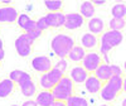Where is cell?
Here are the masks:
<instances>
[{"instance_id":"d6986e66","label":"cell","mask_w":126,"mask_h":106,"mask_svg":"<svg viewBox=\"0 0 126 106\" xmlns=\"http://www.w3.org/2000/svg\"><path fill=\"white\" fill-rule=\"evenodd\" d=\"M98 46V37L94 35L90 32L85 33L81 37V47H83L85 49H94Z\"/></svg>"},{"instance_id":"3957f363","label":"cell","mask_w":126,"mask_h":106,"mask_svg":"<svg viewBox=\"0 0 126 106\" xmlns=\"http://www.w3.org/2000/svg\"><path fill=\"white\" fill-rule=\"evenodd\" d=\"M122 92V77L112 76L107 82L103 83V86L100 91V96L103 101H115L119 95Z\"/></svg>"},{"instance_id":"277c9868","label":"cell","mask_w":126,"mask_h":106,"mask_svg":"<svg viewBox=\"0 0 126 106\" xmlns=\"http://www.w3.org/2000/svg\"><path fill=\"white\" fill-rule=\"evenodd\" d=\"M52 93L58 101H67L71 96L75 95V82L68 76H63V78L56 85L52 90Z\"/></svg>"},{"instance_id":"f1b7e54d","label":"cell","mask_w":126,"mask_h":106,"mask_svg":"<svg viewBox=\"0 0 126 106\" xmlns=\"http://www.w3.org/2000/svg\"><path fill=\"white\" fill-rule=\"evenodd\" d=\"M42 33H43V32H42V30H39L38 28H34V29H32L30 32H28L27 34H28V35H29V37H30L32 39H33V40L35 42V40H37V39H38V38H39V37L42 35Z\"/></svg>"},{"instance_id":"603a6c76","label":"cell","mask_w":126,"mask_h":106,"mask_svg":"<svg viewBox=\"0 0 126 106\" xmlns=\"http://www.w3.org/2000/svg\"><path fill=\"white\" fill-rule=\"evenodd\" d=\"M111 15L115 19H126V4L117 3L111 8Z\"/></svg>"},{"instance_id":"7402d4cb","label":"cell","mask_w":126,"mask_h":106,"mask_svg":"<svg viewBox=\"0 0 126 106\" xmlns=\"http://www.w3.org/2000/svg\"><path fill=\"white\" fill-rule=\"evenodd\" d=\"M96 13V8L93 6L92 1H83L79 5V14L85 19H92Z\"/></svg>"},{"instance_id":"5bb4252c","label":"cell","mask_w":126,"mask_h":106,"mask_svg":"<svg viewBox=\"0 0 126 106\" xmlns=\"http://www.w3.org/2000/svg\"><path fill=\"white\" fill-rule=\"evenodd\" d=\"M56 101L52 91H47V90H42L39 92H37L35 95V102L38 104V106H52L53 102Z\"/></svg>"},{"instance_id":"7c38bea8","label":"cell","mask_w":126,"mask_h":106,"mask_svg":"<svg viewBox=\"0 0 126 106\" xmlns=\"http://www.w3.org/2000/svg\"><path fill=\"white\" fill-rule=\"evenodd\" d=\"M47 23L49 28H62L64 27L66 22V14H63L62 12H56V13H47L44 15Z\"/></svg>"},{"instance_id":"f546056e","label":"cell","mask_w":126,"mask_h":106,"mask_svg":"<svg viewBox=\"0 0 126 106\" xmlns=\"http://www.w3.org/2000/svg\"><path fill=\"white\" fill-rule=\"evenodd\" d=\"M110 66H111V71H112V75H113V76L122 77L124 71H122V68H121L120 66H117V65H110Z\"/></svg>"},{"instance_id":"ac0fdd59","label":"cell","mask_w":126,"mask_h":106,"mask_svg":"<svg viewBox=\"0 0 126 106\" xmlns=\"http://www.w3.org/2000/svg\"><path fill=\"white\" fill-rule=\"evenodd\" d=\"M85 85V88L90 92V93H100L102 86H103V82H101L94 75H90L88 78L86 80V82L83 83Z\"/></svg>"},{"instance_id":"5b68a950","label":"cell","mask_w":126,"mask_h":106,"mask_svg":"<svg viewBox=\"0 0 126 106\" xmlns=\"http://www.w3.org/2000/svg\"><path fill=\"white\" fill-rule=\"evenodd\" d=\"M64 73H62L61 71H58L57 68H52L49 72L43 73L39 77V86L42 90H47V91H52L53 87L63 78Z\"/></svg>"},{"instance_id":"74e56055","label":"cell","mask_w":126,"mask_h":106,"mask_svg":"<svg viewBox=\"0 0 126 106\" xmlns=\"http://www.w3.org/2000/svg\"><path fill=\"white\" fill-rule=\"evenodd\" d=\"M124 72L126 73V61H125V63H124Z\"/></svg>"},{"instance_id":"60d3db41","label":"cell","mask_w":126,"mask_h":106,"mask_svg":"<svg viewBox=\"0 0 126 106\" xmlns=\"http://www.w3.org/2000/svg\"><path fill=\"white\" fill-rule=\"evenodd\" d=\"M0 62H1V61H0Z\"/></svg>"},{"instance_id":"f35d334b","label":"cell","mask_w":126,"mask_h":106,"mask_svg":"<svg viewBox=\"0 0 126 106\" xmlns=\"http://www.w3.org/2000/svg\"><path fill=\"white\" fill-rule=\"evenodd\" d=\"M100 106H109V105H100Z\"/></svg>"},{"instance_id":"ab89813d","label":"cell","mask_w":126,"mask_h":106,"mask_svg":"<svg viewBox=\"0 0 126 106\" xmlns=\"http://www.w3.org/2000/svg\"><path fill=\"white\" fill-rule=\"evenodd\" d=\"M12 106H19V105H12Z\"/></svg>"},{"instance_id":"9c48e42d","label":"cell","mask_w":126,"mask_h":106,"mask_svg":"<svg viewBox=\"0 0 126 106\" xmlns=\"http://www.w3.org/2000/svg\"><path fill=\"white\" fill-rule=\"evenodd\" d=\"M30 66L34 71L43 75V73H47L53 68V63H52L50 58L47 56H37L30 61Z\"/></svg>"},{"instance_id":"4fadbf2b","label":"cell","mask_w":126,"mask_h":106,"mask_svg":"<svg viewBox=\"0 0 126 106\" xmlns=\"http://www.w3.org/2000/svg\"><path fill=\"white\" fill-rule=\"evenodd\" d=\"M90 73L83 68L82 66H75L69 70L68 77L75 82V83H85L86 80L88 78Z\"/></svg>"},{"instance_id":"e0dca14e","label":"cell","mask_w":126,"mask_h":106,"mask_svg":"<svg viewBox=\"0 0 126 106\" xmlns=\"http://www.w3.org/2000/svg\"><path fill=\"white\" fill-rule=\"evenodd\" d=\"M16 24L19 25V28H22L24 30V33H28L32 29L37 28L35 20H33L28 14H19V17L16 19Z\"/></svg>"},{"instance_id":"83f0119b","label":"cell","mask_w":126,"mask_h":106,"mask_svg":"<svg viewBox=\"0 0 126 106\" xmlns=\"http://www.w3.org/2000/svg\"><path fill=\"white\" fill-rule=\"evenodd\" d=\"M35 23H37V28H38L39 30H42V32L49 29V25H48V23H47V20H46L44 17H40L39 19H37Z\"/></svg>"},{"instance_id":"ffe728a7","label":"cell","mask_w":126,"mask_h":106,"mask_svg":"<svg viewBox=\"0 0 126 106\" xmlns=\"http://www.w3.org/2000/svg\"><path fill=\"white\" fill-rule=\"evenodd\" d=\"M15 90V82H13L10 78H4L0 81V97L4 99L12 95Z\"/></svg>"},{"instance_id":"8fae6325","label":"cell","mask_w":126,"mask_h":106,"mask_svg":"<svg viewBox=\"0 0 126 106\" xmlns=\"http://www.w3.org/2000/svg\"><path fill=\"white\" fill-rule=\"evenodd\" d=\"M85 24V18L79 13H68L66 14V22H64V28L68 30H76L83 27Z\"/></svg>"},{"instance_id":"8d00e7d4","label":"cell","mask_w":126,"mask_h":106,"mask_svg":"<svg viewBox=\"0 0 126 106\" xmlns=\"http://www.w3.org/2000/svg\"><path fill=\"white\" fill-rule=\"evenodd\" d=\"M121 106H126V97L121 101Z\"/></svg>"},{"instance_id":"9a60e30c","label":"cell","mask_w":126,"mask_h":106,"mask_svg":"<svg viewBox=\"0 0 126 106\" xmlns=\"http://www.w3.org/2000/svg\"><path fill=\"white\" fill-rule=\"evenodd\" d=\"M87 28L90 30V33L94 35H101L105 30V22L98 17H93L87 22Z\"/></svg>"},{"instance_id":"30bf717a","label":"cell","mask_w":126,"mask_h":106,"mask_svg":"<svg viewBox=\"0 0 126 106\" xmlns=\"http://www.w3.org/2000/svg\"><path fill=\"white\" fill-rule=\"evenodd\" d=\"M18 17H19V13L14 6H12V5L0 6V23L1 24L14 23V22H16Z\"/></svg>"},{"instance_id":"e575fe53","label":"cell","mask_w":126,"mask_h":106,"mask_svg":"<svg viewBox=\"0 0 126 106\" xmlns=\"http://www.w3.org/2000/svg\"><path fill=\"white\" fill-rule=\"evenodd\" d=\"M4 56H5V52H4V49H3V51H0V61L4 59Z\"/></svg>"},{"instance_id":"8992f818","label":"cell","mask_w":126,"mask_h":106,"mask_svg":"<svg viewBox=\"0 0 126 106\" xmlns=\"http://www.w3.org/2000/svg\"><path fill=\"white\" fill-rule=\"evenodd\" d=\"M14 44H15V51L20 57H28L32 53V49H33L34 40L27 33H22L15 39Z\"/></svg>"},{"instance_id":"d6a6232c","label":"cell","mask_w":126,"mask_h":106,"mask_svg":"<svg viewBox=\"0 0 126 106\" xmlns=\"http://www.w3.org/2000/svg\"><path fill=\"white\" fill-rule=\"evenodd\" d=\"M93 6H101V5H105L106 4V0H102V1H92Z\"/></svg>"},{"instance_id":"44dd1931","label":"cell","mask_w":126,"mask_h":106,"mask_svg":"<svg viewBox=\"0 0 126 106\" xmlns=\"http://www.w3.org/2000/svg\"><path fill=\"white\" fill-rule=\"evenodd\" d=\"M86 53L87 52H86V49L83 47L75 46L71 49V52H69V54L67 56V58L69 61H72V62H75V63H78V62H82V59L85 58V56H86Z\"/></svg>"},{"instance_id":"d4e9b609","label":"cell","mask_w":126,"mask_h":106,"mask_svg":"<svg viewBox=\"0 0 126 106\" xmlns=\"http://www.w3.org/2000/svg\"><path fill=\"white\" fill-rule=\"evenodd\" d=\"M63 5H64L63 1H58V0H46L44 1V6L47 8V10H49V13L61 12Z\"/></svg>"},{"instance_id":"2e32d148","label":"cell","mask_w":126,"mask_h":106,"mask_svg":"<svg viewBox=\"0 0 126 106\" xmlns=\"http://www.w3.org/2000/svg\"><path fill=\"white\" fill-rule=\"evenodd\" d=\"M93 75L96 76L101 82H107L113 75H112V71H111V66L110 65H107V63H105V62H102L101 65L98 66V68L93 72Z\"/></svg>"},{"instance_id":"836d02e7","label":"cell","mask_w":126,"mask_h":106,"mask_svg":"<svg viewBox=\"0 0 126 106\" xmlns=\"http://www.w3.org/2000/svg\"><path fill=\"white\" fill-rule=\"evenodd\" d=\"M122 91L126 93V76L122 77Z\"/></svg>"},{"instance_id":"7a4b0ae2","label":"cell","mask_w":126,"mask_h":106,"mask_svg":"<svg viewBox=\"0 0 126 106\" xmlns=\"http://www.w3.org/2000/svg\"><path fill=\"white\" fill-rule=\"evenodd\" d=\"M75 46H76V43H75L73 37H71L68 34H63V33L54 35L50 42V48L58 58H67L71 49Z\"/></svg>"},{"instance_id":"1f68e13d","label":"cell","mask_w":126,"mask_h":106,"mask_svg":"<svg viewBox=\"0 0 126 106\" xmlns=\"http://www.w3.org/2000/svg\"><path fill=\"white\" fill-rule=\"evenodd\" d=\"M52 106H67V104H66V101H58V100H56Z\"/></svg>"},{"instance_id":"52a82bcc","label":"cell","mask_w":126,"mask_h":106,"mask_svg":"<svg viewBox=\"0 0 126 106\" xmlns=\"http://www.w3.org/2000/svg\"><path fill=\"white\" fill-rule=\"evenodd\" d=\"M18 86L20 88V91H22L23 96L25 97H33L34 95H37V85L34 83L33 78H32V76L29 75L28 72H24L22 78H20L18 81Z\"/></svg>"},{"instance_id":"484cf974","label":"cell","mask_w":126,"mask_h":106,"mask_svg":"<svg viewBox=\"0 0 126 106\" xmlns=\"http://www.w3.org/2000/svg\"><path fill=\"white\" fill-rule=\"evenodd\" d=\"M67 106H88V101L82 97V96H77V95H73L71 96L67 101H66Z\"/></svg>"},{"instance_id":"cb8c5ba5","label":"cell","mask_w":126,"mask_h":106,"mask_svg":"<svg viewBox=\"0 0 126 106\" xmlns=\"http://www.w3.org/2000/svg\"><path fill=\"white\" fill-rule=\"evenodd\" d=\"M126 27V19H115L111 18L109 22V30H116V32H121L122 29H125Z\"/></svg>"},{"instance_id":"6da1fadb","label":"cell","mask_w":126,"mask_h":106,"mask_svg":"<svg viewBox=\"0 0 126 106\" xmlns=\"http://www.w3.org/2000/svg\"><path fill=\"white\" fill-rule=\"evenodd\" d=\"M124 40V34L122 32H116V30H106L100 35L98 38V47H100V54L103 59L105 63L110 65V58L109 53L111 49L116 48L120 46Z\"/></svg>"},{"instance_id":"4316f807","label":"cell","mask_w":126,"mask_h":106,"mask_svg":"<svg viewBox=\"0 0 126 106\" xmlns=\"http://www.w3.org/2000/svg\"><path fill=\"white\" fill-rule=\"evenodd\" d=\"M53 67L57 68L58 71H61L62 73H66V71L68 70V61L66 58H59Z\"/></svg>"},{"instance_id":"d590c367","label":"cell","mask_w":126,"mask_h":106,"mask_svg":"<svg viewBox=\"0 0 126 106\" xmlns=\"http://www.w3.org/2000/svg\"><path fill=\"white\" fill-rule=\"evenodd\" d=\"M4 49V44H3V39L0 38V51H3Z\"/></svg>"},{"instance_id":"ba28073f","label":"cell","mask_w":126,"mask_h":106,"mask_svg":"<svg viewBox=\"0 0 126 106\" xmlns=\"http://www.w3.org/2000/svg\"><path fill=\"white\" fill-rule=\"evenodd\" d=\"M102 62H103V59H102V57H101V54L98 52H94V51L93 52H87L85 58L82 59V67L91 75V73H93L98 68V66Z\"/></svg>"},{"instance_id":"4dcf8cb0","label":"cell","mask_w":126,"mask_h":106,"mask_svg":"<svg viewBox=\"0 0 126 106\" xmlns=\"http://www.w3.org/2000/svg\"><path fill=\"white\" fill-rule=\"evenodd\" d=\"M22 106H38V104L35 102V100H27L23 102Z\"/></svg>"}]
</instances>
